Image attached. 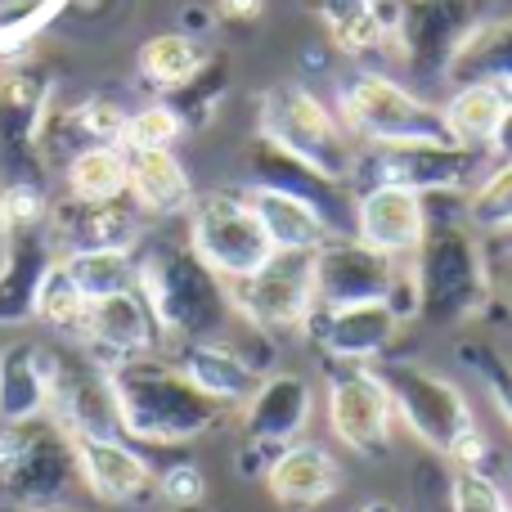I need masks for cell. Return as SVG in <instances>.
Listing matches in <instances>:
<instances>
[{"mask_svg":"<svg viewBox=\"0 0 512 512\" xmlns=\"http://www.w3.org/2000/svg\"><path fill=\"white\" fill-rule=\"evenodd\" d=\"M63 122H68L72 131L86 140V149H90V144H117V140H122V126H126V108L117 104V99L90 95V99H81V104L72 108Z\"/></svg>","mask_w":512,"mask_h":512,"instance_id":"ab89813d","label":"cell"},{"mask_svg":"<svg viewBox=\"0 0 512 512\" xmlns=\"http://www.w3.org/2000/svg\"><path fill=\"white\" fill-rule=\"evenodd\" d=\"M396 301H360V306H315L301 333L337 364H378L391 355L405 328Z\"/></svg>","mask_w":512,"mask_h":512,"instance_id":"9a60e30c","label":"cell"},{"mask_svg":"<svg viewBox=\"0 0 512 512\" xmlns=\"http://www.w3.org/2000/svg\"><path fill=\"white\" fill-rule=\"evenodd\" d=\"M239 409V432L243 445H261V450H283V445L301 441V432L310 427L315 414V387H310L306 373H265L261 382L248 391V400Z\"/></svg>","mask_w":512,"mask_h":512,"instance_id":"2e32d148","label":"cell"},{"mask_svg":"<svg viewBox=\"0 0 512 512\" xmlns=\"http://www.w3.org/2000/svg\"><path fill=\"white\" fill-rule=\"evenodd\" d=\"M189 248L203 265H212L225 283L256 274L274 256L261 216L248 189H212L189 207Z\"/></svg>","mask_w":512,"mask_h":512,"instance_id":"ba28073f","label":"cell"},{"mask_svg":"<svg viewBox=\"0 0 512 512\" xmlns=\"http://www.w3.org/2000/svg\"><path fill=\"white\" fill-rule=\"evenodd\" d=\"M499 14V0H400L391 50L414 81H445L468 36Z\"/></svg>","mask_w":512,"mask_h":512,"instance_id":"9c48e42d","label":"cell"},{"mask_svg":"<svg viewBox=\"0 0 512 512\" xmlns=\"http://www.w3.org/2000/svg\"><path fill=\"white\" fill-rule=\"evenodd\" d=\"M203 45L185 32H162L153 41L140 45V77L149 81L153 90H180L198 68H203Z\"/></svg>","mask_w":512,"mask_h":512,"instance_id":"836d02e7","label":"cell"},{"mask_svg":"<svg viewBox=\"0 0 512 512\" xmlns=\"http://www.w3.org/2000/svg\"><path fill=\"white\" fill-rule=\"evenodd\" d=\"M310 9L319 14L337 54H346V59H364V54L391 45L378 14H373V0H310Z\"/></svg>","mask_w":512,"mask_h":512,"instance_id":"1f68e13d","label":"cell"},{"mask_svg":"<svg viewBox=\"0 0 512 512\" xmlns=\"http://www.w3.org/2000/svg\"><path fill=\"white\" fill-rule=\"evenodd\" d=\"M63 270L72 274L86 301H99V297H113V292H126V288H140V261L122 248H95V252H68L59 256Z\"/></svg>","mask_w":512,"mask_h":512,"instance_id":"d6a6232c","label":"cell"},{"mask_svg":"<svg viewBox=\"0 0 512 512\" xmlns=\"http://www.w3.org/2000/svg\"><path fill=\"white\" fill-rule=\"evenodd\" d=\"M140 297L149 301L158 337H167L171 346L216 342V337L230 342V328L243 324L230 283L198 261L189 243H158L140 256Z\"/></svg>","mask_w":512,"mask_h":512,"instance_id":"3957f363","label":"cell"},{"mask_svg":"<svg viewBox=\"0 0 512 512\" xmlns=\"http://www.w3.org/2000/svg\"><path fill=\"white\" fill-rule=\"evenodd\" d=\"M328 432L360 459H382L396 436V409L373 364H346L324 387Z\"/></svg>","mask_w":512,"mask_h":512,"instance_id":"7c38bea8","label":"cell"},{"mask_svg":"<svg viewBox=\"0 0 512 512\" xmlns=\"http://www.w3.org/2000/svg\"><path fill=\"white\" fill-rule=\"evenodd\" d=\"M50 373L54 346L41 342H9L0 351V423L50 414Z\"/></svg>","mask_w":512,"mask_h":512,"instance_id":"d4e9b609","label":"cell"},{"mask_svg":"<svg viewBox=\"0 0 512 512\" xmlns=\"http://www.w3.org/2000/svg\"><path fill=\"white\" fill-rule=\"evenodd\" d=\"M216 14L225 23H256L265 14V0H216Z\"/></svg>","mask_w":512,"mask_h":512,"instance_id":"7bdbcfd3","label":"cell"},{"mask_svg":"<svg viewBox=\"0 0 512 512\" xmlns=\"http://www.w3.org/2000/svg\"><path fill=\"white\" fill-rule=\"evenodd\" d=\"M400 261L369 248L355 234L333 230L315 248V306H360V301H391L400 288Z\"/></svg>","mask_w":512,"mask_h":512,"instance_id":"4fadbf2b","label":"cell"},{"mask_svg":"<svg viewBox=\"0 0 512 512\" xmlns=\"http://www.w3.org/2000/svg\"><path fill=\"white\" fill-rule=\"evenodd\" d=\"M486 153H490L495 162H512V104H508L504 122H499V131H495V140H490Z\"/></svg>","mask_w":512,"mask_h":512,"instance_id":"ee69618b","label":"cell"},{"mask_svg":"<svg viewBox=\"0 0 512 512\" xmlns=\"http://www.w3.org/2000/svg\"><path fill=\"white\" fill-rule=\"evenodd\" d=\"M50 239L63 256L68 252H95V248H122L131 252L140 239V207L131 198L117 203H81V198H63L45 216Z\"/></svg>","mask_w":512,"mask_h":512,"instance_id":"44dd1931","label":"cell"},{"mask_svg":"<svg viewBox=\"0 0 512 512\" xmlns=\"http://www.w3.org/2000/svg\"><path fill=\"white\" fill-rule=\"evenodd\" d=\"M427 230V198L400 185H364L351 203V234L387 256H414Z\"/></svg>","mask_w":512,"mask_h":512,"instance_id":"d6986e66","label":"cell"},{"mask_svg":"<svg viewBox=\"0 0 512 512\" xmlns=\"http://www.w3.org/2000/svg\"><path fill=\"white\" fill-rule=\"evenodd\" d=\"M256 135L274 140L279 149H288L292 158L310 162L315 171L333 180H351L355 176V149H351V131L342 126V117L306 86V81H279L261 95L256 108Z\"/></svg>","mask_w":512,"mask_h":512,"instance_id":"8992f818","label":"cell"},{"mask_svg":"<svg viewBox=\"0 0 512 512\" xmlns=\"http://www.w3.org/2000/svg\"><path fill=\"white\" fill-rule=\"evenodd\" d=\"M158 495L167 499L171 508H203L207 499V477L198 463H171L158 477Z\"/></svg>","mask_w":512,"mask_h":512,"instance_id":"b9f144b4","label":"cell"},{"mask_svg":"<svg viewBox=\"0 0 512 512\" xmlns=\"http://www.w3.org/2000/svg\"><path fill=\"white\" fill-rule=\"evenodd\" d=\"M243 162H248V180L256 189H279V194H292V198H306V203H315L319 212L333 221L337 230V216L351 212L355 198H346V185L333 176H324V171H315L310 162L292 158L288 149H279L274 140H265V135H252L248 149H243Z\"/></svg>","mask_w":512,"mask_h":512,"instance_id":"ffe728a7","label":"cell"},{"mask_svg":"<svg viewBox=\"0 0 512 512\" xmlns=\"http://www.w3.org/2000/svg\"><path fill=\"white\" fill-rule=\"evenodd\" d=\"M77 512H81V508H77Z\"/></svg>","mask_w":512,"mask_h":512,"instance_id":"db71d44e","label":"cell"},{"mask_svg":"<svg viewBox=\"0 0 512 512\" xmlns=\"http://www.w3.org/2000/svg\"><path fill=\"white\" fill-rule=\"evenodd\" d=\"M445 81H450V86L490 81V86H499L512 99V9L490 14L486 23L468 36V45L454 54Z\"/></svg>","mask_w":512,"mask_h":512,"instance_id":"83f0119b","label":"cell"},{"mask_svg":"<svg viewBox=\"0 0 512 512\" xmlns=\"http://www.w3.org/2000/svg\"><path fill=\"white\" fill-rule=\"evenodd\" d=\"M508 234H512V230H508Z\"/></svg>","mask_w":512,"mask_h":512,"instance_id":"816d5d0a","label":"cell"},{"mask_svg":"<svg viewBox=\"0 0 512 512\" xmlns=\"http://www.w3.org/2000/svg\"><path fill=\"white\" fill-rule=\"evenodd\" d=\"M77 337L108 369V364H117V360L153 351V346H158V324H153L149 301L140 297V288H126V292H113V297L90 301L86 324H81Z\"/></svg>","mask_w":512,"mask_h":512,"instance_id":"7402d4cb","label":"cell"},{"mask_svg":"<svg viewBox=\"0 0 512 512\" xmlns=\"http://www.w3.org/2000/svg\"><path fill=\"white\" fill-rule=\"evenodd\" d=\"M499 292H504V301H508V310H512V261H508V270H504V279L495 283Z\"/></svg>","mask_w":512,"mask_h":512,"instance_id":"7dc6e473","label":"cell"},{"mask_svg":"<svg viewBox=\"0 0 512 512\" xmlns=\"http://www.w3.org/2000/svg\"><path fill=\"white\" fill-rule=\"evenodd\" d=\"M176 512H203V508H176Z\"/></svg>","mask_w":512,"mask_h":512,"instance_id":"681fc988","label":"cell"},{"mask_svg":"<svg viewBox=\"0 0 512 512\" xmlns=\"http://www.w3.org/2000/svg\"><path fill=\"white\" fill-rule=\"evenodd\" d=\"M234 310L265 337L301 333L315 310V252H274L248 279L230 283Z\"/></svg>","mask_w":512,"mask_h":512,"instance_id":"30bf717a","label":"cell"},{"mask_svg":"<svg viewBox=\"0 0 512 512\" xmlns=\"http://www.w3.org/2000/svg\"><path fill=\"white\" fill-rule=\"evenodd\" d=\"M86 310H90L86 292L72 283V274L63 270V261H54L41 279V292H36V319H45V324L59 328V333H81Z\"/></svg>","mask_w":512,"mask_h":512,"instance_id":"8d00e7d4","label":"cell"},{"mask_svg":"<svg viewBox=\"0 0 512 512\" xmlns=\"http://www.w3.org/2000/svg\"><path fill=\"white\" fill-rule=\"evenodd\" d=\"M486 149L468 144H400V149H373L355 162V171H369V185H400L414 194H468L486 171Z\"/></svg>","mask_w":512,"mask_h":512,"instance_id":"8fae6325","label":"cell"},{"mask_svg":"<svg viewBox=\"0 0 512 512\" xmlns=\"http://www.w3.org/2000/svg\"><path fill=\"white\" fill-rule=\"evenodd\" d=\"M81 481L72 436L50 414L0 427V504L9 512H77Z\"/></svg>","mask_w":512,"mask_h":512,"instance_id":"277c9868","label":"cell"},{"mask_svg":"<svg viewBox=\"0 0 512 512\" xmlns=\"http://www.w3.org/2000/svg\"><path fill=\"white\" fill-rule=\"evenodd\" d=\"M225 95H230V63H225L221 54H207L203 68H198L180 90H171V108L180 113L185 126H207L216 113H221Z\"/></svg>","mask_w":512,"mask_h":512,"instance_id":"e575fe53","label":"cell"},{"mask_svg":"<svg viewBox=\"0 0 512 512\" xmlns=\"http://www.w3.org/2000/svg\"><path fill=\"white\" fill-rule=\"evenodd\" d=\"M337 117L369 149H400V144H459L445 126V108L400 86L387 72H355L337 95Z\"/></svg>","mask_w":512,"mask_h":512,"instance_id":"5b68a950","label":"cell"},{"mask_svg":"<svg viewBox=\"0 0 512 512\" xmlns=\"http://www.w3.org/2000/svg\"><path fill=\"white\" fill-rule=\"evenodd\" d=\"M459 360L481 378V387H486L490 405H495L499 418H504V423L512 427V360H508L504 351H499V346L477 342V337L459 342Z\"/></svg>","mask_w":512,"mask_h":512,"instance_id":"74e56055","label":"cell"},{"mask_svg":"<svg viewBox=\"0 0 512 512\" xmlns=\"http://www.w3.org/2000/svg\"><path fill=\"white\" fill-rule=\"evenodd\" d=\"M185 135V122L171 104H149L140 113H126V126H122V149L126 153H149V149H171V144Z\"/></svg>","mask_w":512,"mask_h":512,"instance_id":"f35d334b","label":"cell"},{"mask_svg":"<svg viewBox=\"0 0 512 512\" xmlns=\"http://www.w3.org/2000/svg\"><path fill=\"white\" fill-rule=\"evenodd\" d=\"M248 194L274 252H315L333 234V221L315 203H306V198L279 194V189H256V185H248Z\"/></svg>","mask_w":512,"mask_h":512,"instance_id":"f1b7e54d","label":"cell"},{"mask_svg":"<svg viewBox=\"0 0 512 512\" xmlns=\"http://www.w3.org/2000/svg\"><path fill=\"white\" fill-rule=\"evenodd\" d=\"M508 463H512V459H508Z\"/></svg>","mask_w":512,"mask_h":512,"instance_id":"f5cc1de1","label":"cell"},{"mask_svg":"<svg viewBox=\"0 0 512 512\" xmlns=\"http://www.w3.org/2000/svg\"><path fill=\"white\" fill-rule=\"evenodd\" d=\"M512 99L490 81H472V86H454V95L445 99V126L459 144L468 149H490L499 122H504Z\"/></svg>","mask_w":512,"mask_h":512,"instance_id":"f546056e","label":"cell"},{"mask_svg":"<svg viewBox=\"0 0 512 512\" xmlns=\"http://www.w3.org/2000/svg\"><path fill=\"white\" fill-rule=\"evenodd\" d=\"M176 351H180L176 355L180 369H185L207 396L230 409L243 405L248 391L261 382V369H256L234 342H225V337H216V342H189V346H176Z\"/></svg>","mask_w":512,"mask_h":512,"instance_id":"484cf974","label":"cell"},{"mask_svg":"<svg viewBox=\"0 0 512 512\" xmlns=\"http://www.w3.org/2000/svg\"><path fill=\"white\" fill-rule=\"evenodd\" d=\"M355 512H400V504H391V499H364Z\"/></svg>","mask_w":512,"mask_h":512,"instance_id":"bcb514c9","label":"cell"},{"mask_svg":"<svg viewBox=\"0 0 512 512\" xmlns=\"http://www.w3.org/2000/svg\"><path fill=\"white\" fill-rule=\"evenodd\" d=\"M373 373H378L382 387H387L396 423L405 427L427 454L450 463L459 441L477 427V414H472L468 396H463L450 378H441V373H432L427 364H414V360H378Z\"/></svg>","mask_w":512,"mask_h":512,"instance_id":"52a82bcc","label":"cell"},{"mask_svg":"<svg viewBox=\"0 0 512 512\" xmlns=\"http://www.w3.org/2000/svg\"><path fill=\"white\" fill-rule=\"evenodd\" d=\"M126 198L149 216H180L194 207V180H189L185 162L171 149L131 153V180H126Z\"/></svg>","mask_w":512,"mask_h":512,"instance_id":"4316f807","label":"cell"},{"mask_svg":"<svg viewBox=\"0 0 512 512\" xmlns=\"http://www.w3.org/2000/svg\"><path fill=\"white\" fill-rule=\"evenodd\" d=\"M50 418L63 423L68 432L86 436H122L117 427L113 387H108V369L95 355L77 351H54L50 373Z\"/></svg>","mask_w":512,"mask_h":512,"instance_id":"e0dca14e","label":"cell"},{"mask_svg":"<svg viewBox=\"0 0 512 512\" xmlns=\"http://www.w3.org/2000/svg\"><path fill=\"white\" fill-rule=\"evenodd\" d=\"M450 512H508V495L481 468H450Z\"/></svg>","mask_w":512,"mask_h":512,"instance_id":"60d3db41","label":"cell"},{"mask_svg":"<svg viewBox=\"0 0 512 512\" xmlns=\"http://www.w3.org/2000/svg\"><path fill=\"white\" fill-rule=\"evenodd\" d=\"M508 512H512V504H508Z\"/></svg>","mask_w":512,"mask_h":512,"instance_id":"f907efd6","label":"cell"},{"mask_svg":"<svg viewBox=\"0 0 512 512\" xmlns=\"http://www.w3.org/2000/svg\"><path fill=\"white\" fill-rule=\"evenodd\" d=\"M414 315L432 328H463L495 306V270H490L486 234L463 216V194L427 198V230L409 265Z\"/></svg>","mask_w":512,"mask_h":512,"instance_id":"6da1fadb","label":"cell"},{"mask_svg":"<svg viewBox=\"0 0 512 512\" xmlns=\"http://www.w3.org/2000/svg\"><path fill=\"white\" fill-rule=\"evenodd\" d=\"M108 387L122 436L158 450L194 445L230 418V405L212 400L176 360H162L158 351L108 364Z\"/></svg>","mask_w":512,"mask_h":512,"instance_id":"7a4b0ae2","label":"cell"},{"mask_svg":"<svg viewBox=\"0 0 512 512\" xmlns=\"http://www.w3.org/2000/svg\"><path fill=\"white\" fill-rule=\"evenodd\" d=\"M265 490L279 508L288 512H310L342 490V463L324 450V445L310 441H292L283 450L270 454L265 463Z\"/></svg>","mask_w":512,"mask_h":512,"instance_id":"603a6c76","label":"cell"},{"mask_svg":"<svg viewBox=\"0 0 512 512\" xmlns=\"http://www.w3.org/2000/svg\"><path fill=\"white\" fill-rule=\"evenodd\" d=\"M180 23H185V36H194V41H198V36L212 27V14H207L203 5H189L185 14H180Z\"/></svg>","mask_w":512,"mask_h":512,"instance_id":"f6af8a7d","label":"cell"},{"mask_svg":"<svg viewBox=\"0 0 512 512\" xmlns=\"http://www.w3.org/2000/svg\"><path fill=\"white\" fill-rule=\"evenodd\" d=\"M126 180H131V153L122 144H90L68 162V198L81 203H117L126 198Z\"/></svg>","mask_w":512,"mask_h":512,"instance_id":"4dcf8cb0","label":"cell"},{"mask_svg":"<svg viewBox=\"0 0 512 512\" xmlns=\"http://www.w3.org/2000/svg\"><path fill=\"white\" fill-rule=\"evenodd\" d=\"M68 436H72V454H77V468L90 499L113 508H131V504H144L149 495H158V472L122 436H86V432H68Z\"/></svg>","mask_w":512,"mask_h":512,"instance_id":"ac0fdd59","label":"cell"},{"mask_svg":"<svg viewBox=\"0 0 512 512\" xmlns=\"http://www.w3.org/2000/svg\"><path fill=\"white\" fill-rule=\"evenodd\" d=\"M59 261L50 225H14L0 252V324H27L36 315V292L45 270Z\"/></svg>","mask_w":512,"mask_h":512,"instance_id":"cb8c5ba5","label":"cell"},{"mask_svg":"<svg viewBox=\"0 0 512 512\" xmlns=\"http://www.w3.org/2000/svg\"><path fill=\"white\" fill-rule=\"evenodd\" d=\"M5 234H9L5 230V212H0V252H5Z\"/></svg>","mask_w":512,"mask_h":512,"instance_id":"c3c4849f","label":"cell"},{"mask_svg":"<svg viewBox=\"0 0 512 512\" xmlns=\"http://www.w3.org/2000/svg\"><path fill=\"white\" fill-rule=\"evenodd\" d=\"M463 216L477 234H508L512 230V162H495V171L477 180L463 194Z\"/></svg>","mask_w":512,"mask_h":512,"instance_id":"d590c367","label":"cell"},{"mask_svg":"<svg viewBox=\"0 0 512 512\" xmlns=\"http://www.w3.org/2000/svg\"><path fill=\"white\" fill-rule=\"evenodd\" d=\"M45 117H50V77L32 63L0 72V180L5 185L36 180Z\"/></svg>","mask_w":512,"mask_h":512,"instance_id":"5bb4252c","label":"cell"}]
</instances>
